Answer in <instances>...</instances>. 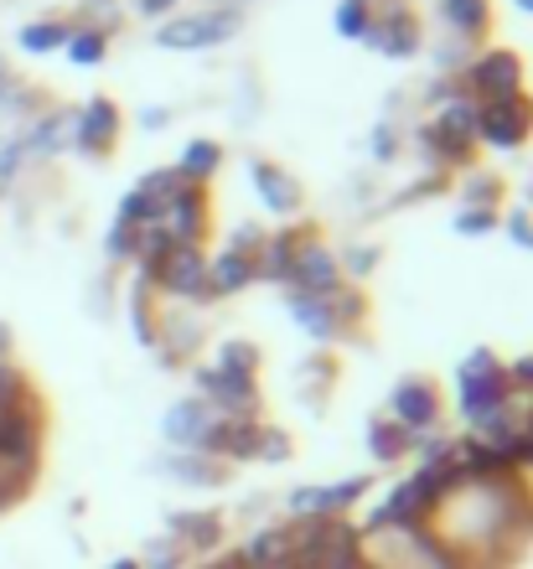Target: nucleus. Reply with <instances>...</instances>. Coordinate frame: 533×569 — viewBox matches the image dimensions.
Masks as SVG:
<instances>
[{
    "label": "nucleus",
    "mask_w": 533,
    "mask_h": 569,
    "mask_svg": "<svg viewBox=\"0 0 533 569\" xmlns=\"http://www.w3.org/2000/svg\"><path fill=\"white\" fill-rule=\"evenodd\" d=\"M296 569H363V533L347 518H306L290 528Z\"/></svg>",
    "instance_id": "1"
},
{
    "label": "nucleus",
    "mask_w": 533,
    "mask_h": 569,
    "mask_svg": "<svg viewBox=\"0 0 533 569\" xmlns=\"http://www.w3.org/2000/svg\"><path fill=\"white\" fill-rule=\"evenodd\" d=\"M507 383H513V393H533V358H519L513 368H507Z\"/></svg>",
    "instance_id": "45"
},
{
    "label": "nucleus",
    "mask_w": 533,
    "mask_h": 569,
    "mask_svg": "<svg viewBox=\"0 0 533 569\" xmlns=\"http://www.w3.org/2000/svg\"><path fill=\"white\" fill-rule=\"evenodd\" d=\"M259 461H285L290 456V435L275 430V425H259V450H254Z\"/></svg>",
    "instance_id": "39"
},
{
    "label": "nucleus",
    "mask_w": 533,
    "mask_h": 569,
    "mask_svg": "<svg viewBox=\"0 0 533 569\" xmlns=\"http://www.w3.org/2000/svg\"><path fill=\"white\" fill-rule=\"evenodd\" d=\"M31 477H37V461H27V456H0V508H11L16 497L31 487Z\"/></svg>",
    "instance_id": "29"
},
{
    "label": "nucleus",
    "mask_w": 533,
    "mask_h": 569,
    "mask_svg": "<svg viewBox=\"0 0 533 569\" xmlns=\"http://www.w3.org/2000/svg\"><path fill=\"white\" fill-rule=\"evenodd\" d=\"M68 37H73V21H27L16 31V47L31 52V58H42V52H62Z\"/></svg>",
    "instance_id": "25"
},
{
    "label": "nucleus",
    "mask_w": 533,
    "mask_h": 569,
    "mask_svg": "<svg viewBox=\"0 0 533 569\" xmlns=\"http://www.w3.org/2000/svg\"><path fill=\"white\" fill-rule=\"evenodd\" d=\"M373 264H378V249H363V243H357V249H347V270H353V274H368Z\"/></svg>",
    "instance_id": "47"
},
{
    "label": "nucleus",
    "mask_w": 533,
    "mask_h": 569,
    "mask_svg": "<svg viewBox=\"0 0 533 569\" xmlns=\"http://www.w3.org/2000/svg\"><path fill=\"white\" fill-rule=\"evenodd\" d=\"M27 405V373H16L11 362H0V415Z\"/></svg>",
    "instance_id": "37"
},
{
    "label": "nucleus",
    "mask_w": 533,
    "mask_h": 569,
    "mask_svg": "<svg viewBox=\"0 0 533 569\" xmlns=\"http://www.w3.org/2000/svg\"><path fill=\"white\" fill-rule=\"evenodd\" d=\"M218 368H228V373H259V352H254V342H223L218 352Z\"/></svg>",
    "instance_id": "35"
},
{
    "label": "nucleus",
    "mask_w": 533,
    "mask_h": 569,
    "mask_svg": "<svg viewBox=\"0 0 533 569\" xmlns=\"http://www.w3.org/2000/svg\"><path fill=\"white\" fill-rule=\"evenodd\" d=\"M181 187H187V181H181L177 166H166V171H146V177H140V192H146L156 208H161V202H171Z\"/></svg>",
    "instance_id": "33"
},
{
    "label": "nucleus",
    "mask_w": 533,
    "mask_h": 569,
    "mask_svg": "<svg viewBox=\"0 0 533 569\" xmlns=\"http://www.w3.org/2000/svg\"><path fill=\"white\" fill-rule=\"evenodd\" d=\"M415 450V435L404 430V425H394V420H373L368 425V456L373 461H404Z\"/></svg>",
    "instance_id": "26"
},
{
    "label": "nucleus",
    "mask_w": 533,
    "mask_h": 569,
    "mask_svg": "<svg viewBox=\"0 0 533 569\" xmlns=\"http://www.w3.org/2000/svg\"><path fill=\"white\" fill-rule=\"evenodd\" d=\"M119 140V109L115 99H89V104L73 114V150L78 156H89V161H99V156H109Z\"/></svg>",
    "instance_id": "15"
},
{
    "label": "nucleus",
    "mask_w": 533,
    "mask_h": 569,
    "mask_svg": "<svg viewBox=\"0 0 533 569\" xmlns=\"http://www.w3.org/2000/svg\"><path fill=\"white\" fill-rule=\"evenodd\" d=\"M171 124V109H140V130H166Z\"/></svg>",
    "instance_id": "49"
},
{
    "label": "nucleus",
    "mask_w": 533,
    "mask_h": 569,
    "mask_svg": "<svg viewBox=\"0 0 533 569\" xmlns=\"http://www.w3.org/2000/svg\"><path fill=\"white\" fill-rule=\"evenodd\" d=\"M171 539L181 543V549H218L223 539V523L213 518V512H203V518H171Z\"/></svg>",
    "instance_id": "28"
},
{
    "label": "nucleus",
    "mask_w": 533,
    "mask_h": 569,
    "mask_svg": "<svg viewBox=\"0 0 533 569\" xmlns=\"http://www.w3.org/2000/svg\"><path fill=\"white\" fill-rule=\"evenodd\" d=\"M11 358V327H6V321H0V362Z\"/></svg>",
    "instance_id": "50"
},
{
    "label": "nucleus",
    "mask_w": 533,
    "mask_h": 569,
    "mask_svg": "<svg viewBox=\"0 0 533 569\" xmlns=\"http://www.w3.org/2000/svg\"><path fill=\"white\" fill-rule=\"evenodd\" d=\"M181 559H187V549L177 539H150L140 569H181Z\"/></svg>",
    "instance_id": "36"
},
{
    "label": "nucleus",
    "mask_w": 533,
    "mask_h": 569,
    "mask_svg": "<svg viewBox=\"0 0 533 569\" xmlns=\"http://www.w3.org/2000/svg\"><path fill=\"white\" fill-rule=\"evenodd\" d=\"M285 311H290V321H296L312 342H337L342 331L363 316V300H357L353 290H326V296L290 290V296H285Z\"/></svg>",
    "instance_id": "4"
},
{
    "label": "nucleus",
    "mask_w": 533,
    "mask_h": 569,
    "mask_svg": "<svg viewBox=\"0 0 533 569\" xmlns=\"http://www.w3.org/2000/svg\"><path fill=\"white\" fill-rule=\"evenodd\" d=\"M109 569H140V559H115Z\"/></svg>",
    "instance_id": "51"
},
{
    "label": "nucleus",
    "mask_w": 533,
    "mask_h": 569,
    "mask_svg": "<svg viewBox=\"0 0 533 569\" xmlns=\"http://www.w3.org/2000/svg\"><path fill=\"white\" fill-rule=\"evenodd\" d=\"M363 42L373 52H384V58H415L425 37H420L415 11H404V6H373V27Z\"/></svg>",
    "instance_id": "14"
},
{
    "label": "nucleus",
    "mask_w": 533,
    "mask_h": 569,
    "mask_svg": "<svg viewBox=\"0 0 533 569\" xmlns=\"http://www.w3.org/2000/svg\"><path fill=\"white\" fill-rule=\"evenodd\" d=\"M156 228H161L166 239L177 243V249H187V243H203V233H208V197H203V187H181L171 202H161V212H156Z\"/></svg>",
    "instance_id": "13"
},
{
    "label": "nucleus",
    "mask_w": 533,
    "mask_h": 569,
    "mask_svg": "<svg viewBox=\"0 0 533 569\" xmlns=\"http://www.w3.org/2000/svg\"><path fill=\"white\" fill-rule=\"evenodd\" d=\"M373 156H378V161H394V156H399V140H394V124H378V130H373Z\"/></svg>",
    "instance_id": "44"
},
{
    "label": "nucleus",
    "mask_w": 533,
    "mask_h": 569,
    "mask_svg": "<svg viewBox=\"0 0 533 569\" xmlns=\"http://www.w3.org/2000/svg\"><path fill=\"white\" fill-rule=\"evenodd\" d=\"M156 212H161V208H156V202H150L140 187H135V192H125V202L115 208V228H130V233H140L146 223H156Z\"/></svg>",
    "instance_id": "30"
},
{
    "label": "nucleus",
    "mask_w": 533,
    "mask_h": 569,
    "mask_svg": "<svg viewBox=\"0 0 533 569\" xmlns=\"http://www.w3.org/2000/svg\"><path fill=\"white\" fill-rule=\"evenodd\" d=\"M244 284H254V259H249V254H234V249H223L218 259H208V300L238 296Z\"/></svg>",
    "instance_id": "23"
},
{
    "label": "nucleus",
    "mask_w": 533,
    "mask_h": 569,
    "mask_svg": "<svg viewBox=\"0 0 533 569\" xmlns=\"http://www.w3.org/2000/svg\"><path fill=\"white\" fill-rule=\"evenodd\" d=\"M461 83H466V93H472L476 104L519 99L523 93V62H519V52H507V47H487V52H476V58L466 62Z\"/></svg>",
    "instance_id": "6"
},
{
    "label": "nucleus",
    "mask_w": 533,
    "mask_h": 569,
    "mask_svg": "<svg viewBox=\"0 0 533 569\" xmlns=\"http://www.w3.org/2000/svg\"><path fill=\"white\" fill-rule=\"evenodd\" d=\"M388 420L404 425L415 440L430 435L441 425V393H435V383H430V378H404L399 389L388 393Z\"/></svg>",
    "instance_id": "12"
},
{
    "label": "nucleus",
    "mask_w": 533,
    "mask_h": 569,
    "mask_svg": "<svg viewBox=\"0 0 533 569\" xmlns=\"http://www.w3.org/2000/svg\"><path fill=\"white\" fill-rule=\"evenodd\" d=\"M290 290H312V296L342 290V264H337V254H332L322 239H306V243H300L296 270H290Z\"/></svg>",
    "instance_id": "17"
},
{
    "label": "nucleus",
    "mask_w": 533,
    "mask_h": 569,
    "mask_svg": "<svg viewBox=\"0 0 533 569\" xmlns=\"http://www.w3.org/2000/svg\"><path fill=\"white\" fill-rule=\"evenodd\" d=\"M368 487H373L368 471H363V477H347V481H332V487H296V492H290V518H296V523H306V518H342L353 502L368 497Z\"/></svg>",
    "instance_id": "10"
},
{
    "label": "nucleus",
    "mask_w": 533,
    "mask_h": 569,
    "mask_svg": "<svg viewBox=\"0 0 533 569\" xmlns=\"http://www.w3.org/2000/svg\"><path fill=\"white\" fill-rule=\"evenodd\" d=\"M497 202H503V181H497V177L466 181V208H492V212H497Z\"/></svg>",
    "instance_id": "41"
},
{
    "label": "nucleus",
    "mask_w": 533,
    "mask_h": 569,
    "mask_svg": "<svg viewBox=\"0 0 533 569\" xmlns=\"http://www.w3.org/2000/svg\"><path fill=\"white\" fill-rule=\"evenodd\" d=\"M177 171H181V181H193V187L213 181L223 171V146L218 140H187V146H181Z\"/></svg>",
    "instance_id": "24"
},
{
    "label": "nucleus",
    "mask_w": 533,
    "mask_h": 569,
    "mask_svg": "<svg viewBox=\"0 0 533 569\" xmlns=\"http://www.w3.org/2000/svg\"><path fill=\"white\" fill-rule=\"evenodd\" d=\"M105 52H109V27H73V37L62 47V58L73 68H99Z\"/></svg>",
    "instance_id": "27"
},
{
    "label": "nucleus",
    "mask_w": 533,
    "mask_h": 569,
    "mask_svg": "<svg viewBox=\"0 0 533 569\" xmlns=\"http://www.w3.org/2000/svg\"><path fill=\"white\" fill-rule=\"evenodd\" d=\"M507 239L519 243V249H533V218L523 212V218H507Z\"/></svg>",
    "instance_id": "46"
},
{
    "label": "nucleus",
    "mask_w": 533,
    "mask_h": 569,
    "mask_svg": "<svg viewBox=\"0 0 533 569\" xmlns=\"http://www.w3.org/2000/svg\"><path fill=\"white\" fill-rule=\"evenodd\" d=\"M218 6H234V11H244V6H254V0H218Z\"/></svg>",
    "instance_id": "52"
},
{
    "label": "nucleus",
    "mask_w": 533,
    "mask_h": 569,
    "mask_svg": "<svg viewBox=\"0 0 533 569\" xmlns=\"http://www.w3.org/2000/svg\"><path fill=\"white\" fill-rule=\"evenodd\" d=\"M269 233H259V228L254 223H244V228H234V239H228V249H234V254H259V243H265Z\"/></svg>",
    "instance_id": "42"
},
{
    "label": "nucleus",
    "mask_w": 533,
    "mask_h": 569,
    "mask_svg": "<svg viewBox=\"0 0 533 569\" xmlns=\"http://www.w3.org/2000/svg\"><path fill=\"white\" fill-rule=\"evenodd\" d=\"M312 239L306 228H285V233H275V239L259 243V254H254V280H280L290 284V270H296V254L300 243Z\"/></svg>",
    "instance_id": "19"
},
{
    "label": "nucleus",
    "mask_w": 533,
    "mask_h": 569,
    "mask_svg": "<svg viewBox=\"0 0 533 569\" xmlns=\"http://www.w3.org/2000/svg\"><path fill=\"white\" fill-rule=\"evenodd\" d=\"M156 477L181 481V487H223V481H228V461H218V456H197V450H181V456L156 461Z\"/></svg>",
    "instance_id": "20"
},
{
    "label": "nucleus",
    "mask_w": 533,
    "mask_h": 569,
    "mask_svg": "<svg viewBox=\"0 0 533 569\" xmlns=\"http://www.w3.org/2000/svg\"><path fill=\"white\" fill-rule=\"evenodd\" d=\"M441 27L461 42H476L492 27V6L487 0H441Z\"/></svg>",
    "instance_id": "22"
},
{
    "label": "nucleus",
    "mask_w": 533,
    "mask_h": 569,
    "mask_svg": "<svg viewBox=\"0 0 533 569\" xmlns=\"http://www.w3.org/2000/svg\"><path fill=\"white\" fill-rule=\"evenodd\" d=\"M146 280L156 284V290H166V296H177V300H208V254H203L197 243L171 249Z\"/></svg>",
    "instance_id": "9"
},
{
    "label": "nucleus",
    "mask_w": 533,
    "mask_h": 569,
    "mask_svg": "<svg viewBox=\"0 0 533 569\" xmlns=\"http://www.w3.org/2000/svg\"><path fill=\"white\" fill-rule=\"evenodd\" d=\"M6 78H11V68H6V58H0V83H6Z\"/></svg>",
    "instance_id": "53"
},
{
    "label": "nucleus",
    "mask_w": 533,
    "mask_h": 569,
    "mask_svg": "<svg viewBox=\"0 0 533 569\" xmlns=\"http://www.w3.org/2000/svg\"><path fill=\"white\" fill-rule=\"evenodd\" d=\"M519 11H529V16H533V0H519Z\"/></svg>",
    "instance_id": "54"
},
{
    "label": "nucleus",
    "mask_w": 533,
    "mask_h": 569,
    "mask_svg": "<svg viewBox=\"0 0 533 569\" xmlns=\"http://www.w3.org/2000/svg\"><path fill=\"white\" fill-rule=\"evenodd\" d=\"M456 405L461 415H466V425H482L487 415H497V409L513 405V383H507V368L497 358H492L487 347H476V352H466L456 368Z\"/></svg>",
    "instance_id": "2"
},
{
    "label": "nucleus",
    "mask_w": 533,
    "mask_h": 569,
    "mask_svg": "<svg viewBox=\"0 0 533 569\" xmlns=\"http://www.w3.org/2000/svg\"><path fill=\"white\" fill-rule=\"evenodd\" d=\"M181 0H135V11L140 16H150V21H156V16H166V11H177Z\"/></svg>",
    "instance_id": "48"
},
{
    "label": "nucleus",
    "mask_w": 533,
    "mask_h": 569,
    "mask_svg": "<svg viewBox=\"0 0 533 569\" xmlns=\"http://www.w3.org/2000/svg\"><path fill=\"white\" fill-rule=\"evenodd\" d=\"M37 446H42L37 409L31 405L6 409V415H0V456H27V461H37Z\"/></svg>",
    "instance_id": "21"
},
{
    "label": "nucleus",
    "mask_w": 533,
    "mask_h": 569,
    "mask_svg": "<svg viewBox=\"0 0 533 569\" xmlns=\"http://www.w3.org/2000/svg\"><path fill=\"white\" fill-rule=\"evenodd\" d=\"M373 27V0H342L337 6V37L347 42H363Z\"/></svg>",
    "instance_id": "31"
},
{
    "label": "nucleus",
    "mask_w": 533,
    "mask_h": 569,
    "mask_svg": "<svg viewBox=\"0 0 533 569\" xmlns=\"http://www.w3.org/2000/svg\"><path fill=\"white\" fill-rule=\"evenodd\" d=\"M238 31H244V11H234V6H213V11L161 21V27H156V47H166V52H208V47L234 42Z\"/></svg>",
    "instance_id": "5"
},
{
    "label": "nucleus",
    "mask_w": 533,
    "mask_h": 569,
    "mask_svg": "<svg viewBox=\"0 0 533 569\" xmlns=\"http://www.w3.org/2000/svg\"><path fill=\"white\" fill-rule=\"evenodd\" d=\"M420 150L430 161H445V166H466L476 150V99L472 93H451L441 104V114L420 130Z\"/></svg>",
    "instance_id": "3"
},
{
    "label": "nucleus",
    "mask_w": 533,
    "mask_h": 569,
    "mask_svg": "<svg viewBox=\"0 0 533 569\" xmlns=\"http://www.w3.org/2000/svg\"><path fill=\"white\" fill-rule=\"evenodd\" d=\"M472 58H476L472 42H461V37H451V42L435 47V68H441V78H451V83L466 73V62H472Z\"/></svg>",
    "instance_id": "32"
},
{
    "label": "nucleus",
    "mask_w": 533,
    "mask_h": 569,
    "mask_svg": "<svg viewBox=\"0 0 533 569\" xmlns=\"http://www.w3.org/2000/svg\"><path fill=\"white\" fill-rule=\"evenodd\" d=\"M249 171H254V192H259L265 212H275V218H296V212L306 208V192H300V181L290 177V171H280L275 161H249Z\"/></svg>",
    "instance_id": "16"
},
{
    "label": "nucleus",
    "mask_w": 533,
    "mask_h": 569,
    "mask_svg": "<svg viewBox=\"0 0 533 569\" xmlns=\"http://www.w3.org/2000/svg\"><path fill=\"white\" fill-rule=\"evenodd\" d=\"M27 161V150H21V136H0V187H11L16 171Z\"/></svg>",
    "instance_id": "40"
},
{
    "label": "nucleus",
    "mask_w": 533,
    "mask_h": 569,
    "mask_svg": "<svg viewBox=\"0 0 533 569\" xmlns=\"http://www.w3.org/2000/svg\"><path fill=\"white\" fill-rule=\"evenodd\" d=\"M21 114H31V99H27V89H21L16 78H6V83H0V124L21 120Z\"/></svg>",
    "instance_id": "38"
},
{
    "label": "nucleus",
    "mask_w": 533,
    "mask_h": 569,
    "mask_svg": "<svg viewBox=\"0 0 533 569\" xmlns=\"http://www.w3.org/2000/svg\"><path fill=\"white\" fill-rule=\"evenodd\" d=\"M73 146V109H47L37 120L21 130V150H27V161L37 156H58V150Z\"/></svg>",
    "instance_id": "18"
},
{
    "label": "nucleus",
    "mask_w": 533,
    "mask_h": 569,
    "mask_svg": "<svg viewBox=\"0 0 533 569\" xmlns=\"http://www.w3.org/2000/svg\"><path fill=\"white\" fill-rule=\"evenodd\" d=\"M533 136V99H492L476 104V146L492 150H519Z\"/></svg>",
    "instance_id": "8"
},
{
    "label": "nucleus",
    "mask_w": 533,
    "mask_h": 569,
    "mask_svg": "<svg viewBox=\"0 0 533 569\" xmlns=\"http://www.w3.org/2000/svg\"><path fill=\"white\" fill-rule=\"evenodd\" d=\"M193 383H197V399L213 405L218 415H228V420H259V383L249 373H228V368L208 362V368L193 373Z\"/></svg>",
    "instance_id": "7"
},
{
    "label": "nucleus",
    "mask_w": 533,
    "mask_h": 569,
    "mask_svg": "<svg viewBox=\"0 0 533 569\" xmlns=\"http://www.w3.org/2000/svg\"><path fill=\"white\" fill-rule=\"evenodd\" d=\"M130 249H135V233H130V228H109V233H105V254L109 259H130Z\"/></svg>",
    "instance_id": "43"
},
{
    "label": "nucleus",
    "mask_w": 533,
    "mask_h": 569,
    "mask_svg": "<svg viewBox=\"0 0 533 569\" xmlns=\"http://www.w3.org/2000/svg\"><path fill=\"white\" fill-rule=\"evenodd\" d=\"M451 228H456L461 239H487V233H497V212L492 208H461L456 218H451Z\"/></svg>",
    "instance_id": "34"
},
{
    "label": "nucleus",
    "mask_w": 533,
    "mask_h": 569,
    "mask_svg": "<svg viewBox=\"0 0 533 569\" xmlns=\"http://www.w3.org/2000/svg\"><path fill=\"white\" fill-rule=\"evenodd\" d=\"M213 430H218V409L203 405V399H177V405L166 409V420H161V435H166V446H177V450H197V456H208V440Z\"/></svg>",
    "instance_id": "11"
}]
</instances>
